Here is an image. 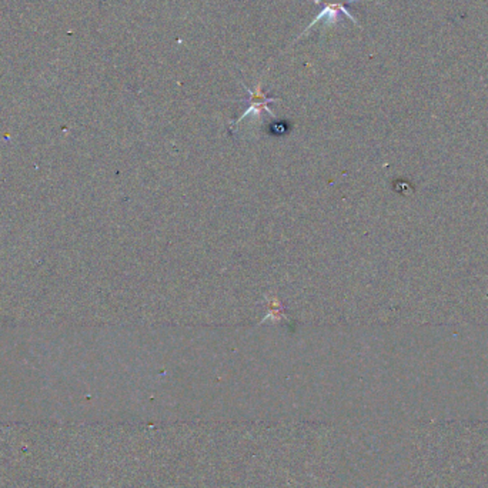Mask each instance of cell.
Instances as JSON below:
<instances>
[{
    "label": "cell",
    "mask_w": 488,
    "mask_h": 488,
    "mask_svg": "<svg viewBox=\"0 0 488 488\" xmlns=\"http://www.w3.org/2000/svg\"><path fill=\"white\" fill-rule=\"evenodd\" d=\"M352 2H357V0H314V3H323V9L320 10V13L316 16V19L313 20V22L307 26V29L304 30L298 37L301 39V36L306 34L313 26H316L317 23H320L321 20H327L329 23H336L337 20H338V13H343L347 16L352 22L354 25L358 26V22L356 20V17L349 12V8L347 5L352 3Z\"/></svg>",
    "instance_id": "6da1fadb"
},
{
    "label": "cell",
    "mask_w": 488,
    "mask_h": 488,
    "mask_svg": "<svg viewBox=\"0 0 488 488\" xmlns=\"http://www.w3.org/2000/svg\"><path fill=\"white\" fill-rule=\"evenodd\" d=\"M243 86H244V85H243ZM244 89H246V90L250 93V97H252V100H250V108L240 116V119L236 121L234 126L238 125L240 121H241L244 117H247L249 114H257V116H260L263 110L267 112L270 116L274 117L273 112L269 109V105H270V103H276V101H280V100L276 99V97H267L266 94H264L263 90H261V81H258L254 90H250L247 86H244Z\"/></svg>",
    "instance_id": "7a4b0ae2"
}]
</instances>
